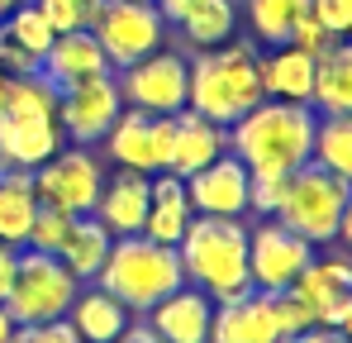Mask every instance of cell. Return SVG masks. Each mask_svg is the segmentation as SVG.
<instances>
[{"instance_id": "1", "label": "cell", "mask_w": 352, "mask_h": 343, "mask_svg": "<svg viewBox=\"0 0 352 343\" xmlns=\"http://www.w3.org/2000/svg\"><path fill=\"white\" fill-rule=\"evenodd\" d=\"M314 105L295 101H257L229 124V153L252 176H291L309 163L314 148Z\"/></svg>"}, {"instance_id": "2", "label": "cell", "mask_w": 352, "mask_h": 343, "mask_svg": "<svg viewBox=\"0 0 352 343\" xmlns=\"http://www.w3.org/2000/svg\"><path fill=\"white\" fill-rule=\"evenodd\" d=\"M67 143L58 119V86L43 72L10 76L0 101V172H34Z\"/></svg>"}, {"instance_id": "3", "label": "cell", "mask_w": 352, "mask_h": 343, "mask_svg": "<svg viewBox=\"0 0 352 343\" xmlns=\"http://www.w3.org/2000/svg\"><path fill=\"white\" fill-rule=\"evenodd\" d=\"M257 101H267L257 43L229 39L219 48H200V53L190 57L186 110H195V114H205V119H214V124L229 129L238 114H248Z\"/></svg>"}, {"instance_id": "4", "label": "cell", "mask_w": 352, "mask_h": 343, "mask_svg": "<svg viewBox=\"0 0 352 343\" xmlns=\"http://www.w3.org/2000/svg\"><path fill=\"white\" fill-rule=\"evenodd\" d=\"M176 258H181L186 286L205 291L210 300H229L238 291H252V282H248V225L243 220L195 215L176 243Z\"/></svg>"}, {"instance_id": "5", "label": "cell", "mask_w": 352, "mask_h": 343, "mask_svg": "<svg viewBox=\"0 0 352 343\" xmlns=\"http://www.w3.org/2000/svg\"><path fill=\"white\" fill-rule=\"evenodd\" d=\"M96 282L133 315V310H153L162 295L181 291V286H186V272H181L176 248L153 243V238H143V233H124V238L110 243V258H105V267L96 272Z\"/></svg>"}, {"instance_id": "6", "label": "cell", "mask_w": 352, "mask_h": 343, "mask_svg": "<svg viewBox=\"0 0 352 343\" xmlns=\"http://www.w3.org/2000/svg\"><path fill=\"white\" fill-rule=\"evenodd\" d=\"M352 186L333 172L305 163L300 172L286 176V191H281V205L272 220H281L286 229H295L305 243L314 248H329L338 238V220H343V205H348Z\"/></svg>"}, {"instance_id": "7", "label": "cell", "mask_w": 352, "mask_h": 343, "mask_svg": "<svg viewBox=\"0 0 352 343\" xmlns=\"http://www.w3.org/2000/svg\"><path fill=\"white\" fill-rule=\"evenodd\" d=\"M81 282L62 267V258L38 253V248H19L14 262V282L5 291V310L14 324H48V320H67V305L76 300Z\"/></svg>"}, {"instance_id": "8", "label": "cell", "mask_w": 352, "mask_h": 343, "mask_svg": "<svg viewBox=\"0 0 352 343\" xmlns=\"http://www.w3.org/2000/svg\"><path fill=\"white\" fill-rule=\"evenodd\" d=\"M100 186H105V163L86 143H62L43 167H34L38 205H53L62 215H96Z\"/></svg>"}, {"instance_id": "9", "label": "cell", "mask_w": 352, "mask_h": 343, "mask_svg": "<svg viewBox=\"0 0 352 343\" xmlns=\"http://www.w3.org/2000/svg\"><path fill=\"white\" fill-rule=\"evenodd\" d=\"M186 81H190V62L176 48H157V53L138 57L129 67L115 72L119 101L124 110H143V114H176L186 110Z\"/></svg>"}, {"instance_id": "10", "label": "cell", "mask_w": 352, "mask_h": 343, "mask_svg": "<svg viewBox=\"0 0 352 343\" xmlns=\"http://www.w3.org/2000/svg\"><path fill=\"white\" fill-rule=\"evenodd\" d=\"M91 34H96L100 53L110 57V67L119 72V67L157 53L167 43V19L153 0H105Z\"/></svg>"}, {"instance_id": "11", "label": "cell", "mask_w": 352, "mask_h": 343, "mask_svg": "<svg viewBox=\"0 0 352 343\" xmlns=\"http://www.w3.org/2000/svg\"><path fill=\"white\" fill-rule=\"evenodd\" d=\"M314 258V243H305L295 229H286L281 220H262V225L248 229V282L252 291H286L295 286V277L309 267Z\"/></svg>"}, {"instance_id": "12", "label": "cell", "mask_w": 352, "mask_h": 343, "mask_svg": "<svg viewBox=\"0 0 352 343\" xmlns=\"http://www.w3.org/2000/svg\"><path fill=\"white\" fill-rule=\"evenodd\" d=\"M119 114H124V101H119L115 72L58 91V119H62V134H67L72 143H86V148L100 143Z\"/></svg>"}, {"instance_id": "13", "label": "cell", "mask_w": 352, "mask_h": 343, "mask_svg": "<svg viewBox=\"0 0 352 343\" xmlns=\"http://www.w3.org/2000/svg\"><path fill=\"white\" fill-rule=\"evenodd\" d=\"M248 191H252V172L238 163L234 153H219L210 167L186 176V196L195 215H214V220H243L248 215Z\"/></svg>"}, {"instance_id": "14", "label": "cell", "mask_w": 352, "mask_h": 343, "mask_svg": "<svg viewBox=\"0 0 352 343\" xmlns=\"http://www.w3.org/2000/svg\"><path fill=\"white\" fill-rule=\"evenodd\" d=\"M300 300L314 310V324L338 329L352 315V262L348 258H309V267L295 277Z\"/></svg>"}, {"instance_id": "15", "label": "cell", "mask_w": 352, "mask_h": 343, "mask_svg": "<svg viewBox=\"0 0 352 343\" xmlns=\"http://www.w3.org/2000/svg\"><path fill=\"white\" fill-rule=\"evenodd\" d=\"M219 153H229V129L205 119L195 110H176L172 114V148H167V167L172 176H195L200 167H210Z\"/></svg>"}, {"instance_id": "16", "label": "cell", "mask_w": 352, "mask_h": 343, "mask_svg": "<svg viewBox=\"0 0 352 343\" xmlns=\"http://www.w3.org/2000/svg\"><path fill=\"white\" fill-rule=\"evenodd\" d=\"M210 343H281L267 291H238L229 300H214Z\"/></svg>"}, {"instance_id": "17", "label": "cell", "mask_w": 352, "mask_h": 343, "mask_svg": "<svg viewBox=\"0 0 352 343\" xmlns=\"http://www.w3.org/2000/svg\"><path fill=\"white\" fill-rule=\"evenodd\" d=\"M148 191H153V176H148V172L119 167L115 176H105L100 200H96V220L110 229V238L143 233V220H148Z\"/></svg>"}, {"instance_id": "18", "label": "cell", "mask_w": 352, "mask_h": 343, "mask_svg": "<svg viewBox=\"0 0 352 343\" xmlns=\"http://www.w3.org/2000/svg\"><path fill=\"white\" fill-rule=\"evenodd\" d=\"M38 72H43L58 91H67V86H81V81H91V76H105V72H115V67H110V57L100 53V43H96L91 29H72V34H58V39L48 43Z\"/></svg>"}, {"instance_id": "19", "label": "cell", "mask_w": 352, "mask_h": 343, "mask_svg": "<svg viewBox=\"0 0 352 343\" xmlns=\"http://www.w3.org/2000/svg\"><path fill=\"white\" fill-rule=\"evenodd\" d=\"M210 315H214L210 295L195 286H181L148 310V329L162 343H210Z\"/></svg>"}, {"instance_id": "20", "label": "cell", "mask_w": 352, "mask_h": 343, "mask_svg": "<svg viewBox=\"0 0 352 343\" xmlns=\"http://www.w3.org/2000/svg\"><path fill=\"white\" fill-rule=\"evenodd\" d=\"M105 153L115 158V167L129 172H162V158H157V114H143V110H124L110 124V134L100 138Z\"/></svg>"}, {"instance_id": "21", "label": "cell", "mask_w": 352, "mask_h": 343, "mask_svg": "<svg viewBox=\"0 0 352 343\" xmlns=\"http://www.w3.org/2000/svg\"><path fill=\"white\" fill-rule=\"evenodd\" d=\"M195 210H190V196H186V181L172 172H153V191H148V220H143V238L153 243H167L176 248L181 233L190 229Z\"/></svg>"}, {"instance_id": "22", "label": "cell", "mask_w": 352, "mask_h": 343, "mask_svg": "<svg viewBox=\"0 0 352 343\" xmlns=\"http://www.w3.org/2000/svg\"><path fill=\"white\" fill-rule=\"evenodd\" d=\"M67 324L76 329L81 343H115L129 329V310L100 282H81L76 300L67 305Z\"/></svg>"}, {"instance_id": "23", "label": "cell", "mask_w": 352, "mask_h": 343, "mask_svg": "<svg viewBox=\"0 0 352 343\" xmlns=\"http://www.w3.org/2000/svg\"><path fill=\"white\" fill-rule=\"evenodd\" d=\"M262 91H267V101L309 105V91H314V53H305L295 43L267 48L262 53Z\"/></svg>"}, {"instance_id": "24", "label": "cell", "mask_w": 352, "mask_h": 343, "mask_svg": "<svg viewBox=\"0 0 352 343\" xmlns=\"http://www.w3.org/2000/svg\"><path fill=\"white\" fill-rule=\"evenodd\" d=\"M314 114H352V39H333L314 57Z\"/></svg>"}, {"instance_id": "25", "label": "cell", "mask_w": 352, "mask_h": 343, "mask_svg": "<svg viewBox=\"0 0 352 343\" xmlns=\"http://www.w3.org/2000/svg\"><path fill=\"white\" fill-rule=\"evenodd\" d=\"M38 215V191H34V172H0V243L24 248L29 229Z\"/></svg>"}, {"instance_id": "26", "label": "cell", "mask_w": 352, "mask_h": 343, "mask_svg": "<svg viewBox=\"0 0 352 343\" xmlns=\"http://www.w3.org/2000/svg\"><path fill=\"white\" fill-rule=\"evenodd\" d=\"M110 229L100 225L96 215H81L76 225H72V233H67V243H62V267L76 277V282H96V272L105 267V258H110Z\"/></svg>"}, {"instance_id": "27", "label": "cell", "mask_w": 352, "mask_h": 343, "mask_svg": "<svg viewBox=\"0 0 352 343\" xmlns=\"http://www.w3.org/2000/svg\"><path fill=\"white\" fill-rule=\"evenodd\" d=\"M181 39L200 53V48H219L238 34V0H195L181 14Z\"/></svg>"}, {"instance_id": "28", "label": "cell", "mask_w": 352, "mask_h": 343, "mask_svg": "<svg viewBox=\"0 0 352 343\" xmlns=\"http://www.w3.org/2000/svg\"><path fill=\"white\" fill-rule=\"evenodd\" d=\"M309 163L333 172V176H343L352 186V114H319Z\"/></svg>"}, {"instance_id": "29", "label": "cell", "mask_w": 352, "mask_h": 343, "mask_svg": "<svg viewBox=\"0 0 352 343\" xmlns=\"http://www.w3.org/2000/svg\"><path fill=\"white\" fill-rule=\"evenodd\" d=\"M305 10L309 0H243L238 14H248V29L262 48H276V43H291V29Z\"/></svg>"}, {"instance_id": "30", "label": "cell", "mask_w": 352, "mask_h": 343, "mask_svg": "<svg viewBox=\"0 0 352 343\" xmlns=\"http://www.w3.org/2000/svg\"><path fill=\"white\" fill-rule=\"evenodd\" d=\"M0 34H5L10 43H19L29 57H38V62H43V53H48V43L58 39V34H53V24L38 14V5H34V0L14 5L10 14H0Z\"/></svg>"}, {"instance_id": "31", "label": "cell", "mask_w": 352, "mask_h": 343, "mask_svg": "<svg viewBox=\"0 0 352 343\" xmlns=\"http://www.w3.org/2000/svg\"><path fill=\"white\" fill-rule=\"evenodd\" d=\"M267 305H272V320H276V334L281 343L295 339V334H305V329H314V310L300 300V291L286 286V291H272L267 295Z\"/></svg>"}, {"instance_id": "32", "label": "cell", "mask_w": 352, "mask_h": 343, "mask_svg": "<svg viewBox=\"0 0 352 343\" xmlns=\"http://www.w3.org/2000/svg\"><path fill=\"white\" fill-rule=\"evenodd\" d=\"M34 5L53 24V34H72V29H91L105 0H34Z\"/></svg>"}, {"instance_id": "33", "label": "cell", "mask_w": 352, "mask_h": 343, "mask_svg": "<svg viewBox=\"0 0 352 343\" xmlns=\"http://www.w3.org/2000/svg\"><path fill=\"white\" fill-rule=\"evenodd\" d=\"M76 220H81V215H62V210H53V205H38V215H34V229H29V243H24V248H38V253H53V258H58Z\"/></svg>"}, {"instance_id": "34", "label": "cell", "mask_w": 352, "mask_h": 343, "mask_svg": "<svg viewBox=\"0 0 352 343\" xmlns=\"http://www.w3.org/2000/svg\"><path fill=\"white\" fill-rule=\"evenodd\" d=\"M309 14L329 39H352V0H309Z\"/></svg>"}, {"instance_id": "35", "label": "cell", "mask_w": 352, "mask_h": 343, "mask_svg": "<svg viewBox=\"0 0 352 343\" xmlns=\"http://www.w3.org/2000/svg\"><path fill=\"white\" fill-rule=\"evenodd\" d=\"M10 343H81V339L67 320H48V324H14Z\"/></svg>"}, {"instance_id": "36", "label": "cell", "mask_w": 352, "mask_h": 343, "mask_svg": "<svg viewBox=\"0 0 352 343\" xmlns=\"http://www.w3.org/2000/svg\"><path fill=\"white\" fill-rule=\"evenodd\" d=\"M281 191H286V176H252L248 210H257L262 220H267V215H276V205H281Z\"/></svg>"}, {"instance_id": "37", "label": "cell", "mask_w": 352, "mask_h": 343, "mask_svg": "<svg viewBox=\"0 0 352 343\" xmlns=\"http://www.w3.org/2000/svg\"><path fill=\"white\" fill-rule=\"evenodd\" d=\"M291 43L295 48H305V53H324V48H329V43H333V39H329V34H324V24H319V19H314V14H309V10H305V14H300V19H295V29H291Z\"/></svg>"}, {"instance_id": "38", "label": "cell", "mask_w": 352, "mask_h": 343, "mask_svg": "<svg viewBox=\"0 0 352 343\" xmlns=\"http://www.w3.org/2000/svg\"><path fill=\"white\" fill-rule=\"evenodd\" d=\"M286 343H348L343 339V329H329V324H314V329H305V334H295Z\"/></svg>"}, {"instance_id": "39", "label": "cell", "mask_w": 352, "mask_h": 343, "mask_svg": "<svg viewBox=\"0 0 352 343\" xmlns=\"http://www.w3.org/2000/svg\"><path fill=\"white\" fill-rule=\"evenodd\" d=\"M14 262H19V248L0 243V300H5V291H10V282H14Z\"/></svg>"}, {"instance_id": "40", "label": "cell", "mask_w": 352, "mask_h": 343, "mask_svg": "<svg viewBox=\"0 0 352 343\" xmlns=\"http://www.w3.org/2000/svg\"><path fill=\"white\" fill-rule=\"evenodd\" d=\"M153 5L162 10V19H167V29H176V24H181V14H186V10H190L195 0H153Z\"/></svg>"}, {"instance_id": "41", "label": "cell", "mask_w": 352, "mask_h": 343, "mask_svg": "<svg viewBox=\"0 0 352 343\" xmlns=\"http://www.w3.org/2000/svg\"><path fill=\"white\" fill-rule=\"evenodd\" d=\"M115 343H162V339H157V334H153L148 324H129V329H124Z\"/></svg>"}, {"instance_id": "42", "label": "cell", "mask_w": 352, "mask_h": 343, "mask_svg": "<svg viewBox=\"0 0 352 343\" xmlns=\"http://www.w3.org/2000/svg\"><path fill=\"white\" fill-rule=\"evenodd\" d=\"M333 243H343L352 253V196H348V205H343V220H338V238H333Z\"/></svg>"}, {"instance_id": "43", "label": "cell", "mask_w": 352, "mask_h": 343, "mask_svg": "<svg viewBox=\"0 0 352 343\" xmlns=\"http://www.w3.org/2000/svg\"><path fill=\"white\" fill-rule=\"evenodd\" d=\"M14 339V320H10V310L0 305V343H10Z\"/></svg>"}, {"instance_id": "44", "label": "cell", "mask_w": 352, "mask_h": 343, "mask_svg": "<svg viewBox=\"0 0 352 343\" xmlns=\"http://www.w3.org/2000/svg\"><path fill=\"white\" fill-rule=\"evenodd\" d=\"M338 329H343V339L352 343V315H348V320H343V324H338Z\"/></svg>"}, {"instance_id": "45", "label": "cell", "mask_w": 352, "mask_h": 343, "mask_svg": "<svg viewBox=\"0 0 352 343\" xmlns=\"http://www.w3.org/2000/svg\"><path fill=\"white\" fill-rule=\"evenodd\" d=\"M14 5H24V0H0V14H10Z\"/></svg>"}, {"instance_id": "46", "label": "cell", "mask_w": 352, "mask_h": 343, "mask_svg": "<svg viewBox=\"0 0 352 343\" xmlns=\"http://www.w3.org/2000/svg\"><path fill=\"white\" fill-rule=\"evenodd\" d=\"M5 81H10V76H5V72H0V101H5Z\"/></svg>"}]
</instances>
